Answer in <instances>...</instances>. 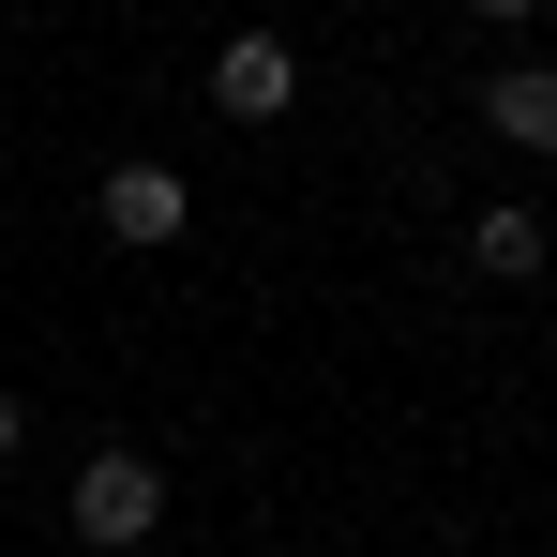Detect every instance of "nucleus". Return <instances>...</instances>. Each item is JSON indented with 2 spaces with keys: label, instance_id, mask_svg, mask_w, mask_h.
Segmentation results:
<instances>
[{
  "label": "nucleus",
  "instance_id": "39448f33",
  "mask_svg": "<svg viewBox=\"0 0 557 557\" xmlns=\"http://www.w3.org/2000/svg\"><path fill=\"white\" fill-rule=\"evenodd\" d=\"M467 257H482V272H543V211H528V196H497V211H482V226H467Z\"/></svg>",
  "mask_w": 557,
  "mask_h": 557
},
{
  "label": "nucleus",
  "instance_id": "20e7f679",
  "mask_svg": "<svg viewBox=\"0 0 557 557\" xmlns=\"http://www.w3.org/2000/svg\"><path fill=\"white\" fill-rule=\"evenodd\" d=\"M482 121H497L512 151H557V76H543V61H512V76H482Z\"/></svg>",
  "mask_w": 557,
  "mask_h": 557
},
{
  "label": "nucleus",
  "instance_id": "f03ea898",
  "mask_svg": "<svg viewBox=\"0 0 557 557\" xmlns=\"http://www.w3.org/2000/svg\"><path fill=\"white\" fill-rule=\"evenodd\" d=\"M91 211H106V242H136V257H151V242H182V226H196V182H182V166H106Z\"/></svg>",
  "mask_w": 557,
  "mask_h": 557
},
{
  "label": "nucleus",
  "instance_id": "7ed1b4c3",
  "mask_svg": "<svg viewBox=\"0 0 557 557\" xmlns=\"http://www.w3.org/2000/svg\"><path fill=\"white\" fill-rule=\"evenodd\" d=\"M211 106H226V121H286V106H301V61H286L272 30H226V46H211Z\"/></svg>",
  "mask_w": 557,
  "mask_h": 557
},
{
  "label": "nucleus",
  "instance_id": "f257e3e1",
  "mask_svg": "<svg viewBox=\"0 0 557 557\" xmlns=\"http://www.w3.org/2000/svg\"><path fill=\"white\" fill-rule=\"evenodd\" d=\"M151 528H166V467H151V453H91V467H76V543H91V557H136Z\"/></svg>",
  "mask_w": 557,
  "mask_h": 557
},
{
  "label": "nucleus",
  "instance_id": "423d86ee",
  "mask_svg": "<svg viewBox=\"0 0 557 557\" xmlns=\"http://www.w3.org/2000/svg\"><path fill=\"white\" fill-rule=\"evenodd\" d=\"M15 437H30V422H15V392H0V467H15Z\"/></svg>",
  "mask_w": 557,
  "mask_h": 557
},
{
  "label": "nucleus",
  "instance_id": "0eeeda50",
  "mask_svg": "<svg viewBox=\"0 0 557 557\" xmlns=\"http://www.w3.org/2000/svg\"><path fill=\"white\" fill-rule=\"evenodd\" d=\"M467 15H528V0H467Z\"/></svg>",
  "mask_w": 557,
  "mask_h": 557
}]
</instances>
